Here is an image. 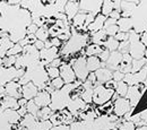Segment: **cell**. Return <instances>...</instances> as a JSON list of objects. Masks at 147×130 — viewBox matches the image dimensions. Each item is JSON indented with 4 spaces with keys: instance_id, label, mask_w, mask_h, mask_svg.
I'll list each match as a JSON object with an SVG mask.
<instances>
[{
    "instance_id": "277c9868",
    "label": "cell",
    "mask_w": 147,
    "mask_h": 130,
    "mask_svg": "<svg viewBox=\"0 0 147 130\" xmlns=\"http://www.w3.org/2000/svg\"><path fill=\"white\" fill-rule=\"evenodd\" d=\"M73 69L74 73L76 75V78L79 79L80 82H85L90 75V70L87 68V63H86V59L85 58H78L73 62Z\"/></svg>"
},
{
    "instance_id": "91938a15",
    "label": "cell",
    "mask_w": 147,
    "mask_h": 130,
    "mask_svg": "<svg viewBox=\"0 0 147 130\" xmlns=\"http://www.w3.org/2000/svg\"><path fill=\"white\" fill-rule=\"evenodd\" d=\"M136 130H147V126H143V127H138V129Z\"/></svg>"
},
{
    "instance_id": "b9f144b4",
    "label": "cell",
    "mask_w": 147,
    "mask_h": 130,
    "mask_svg": "<svg viewBox=\"0 0 147 130\" xmlns=\"http://www.w3.org/2000/svg\"><path fill=\"white\" fill-rule=\"evenodd\" d=\"M125 76H126V75L123 74V73H121L120 70H115V71H113L112 79H113L114 82H117V83H120V82H123Z\"/></svg>"
},
{
    "instance_id": "4316f807",
    "label": "cell",
    "mask_w": 147,
    "mask_h": 130,
    "mask_svg": "<svg viewBox=\"0 0 147 130\" xmlns=\"http://www.w3.org/2000/svg\"><path fill=\"white\" fill-rule=\"evenodd\" d=\"M103 51L102 46L101 45H97V44H91L86 48V51H85V55L87 57H97L101 55V52Z\"/></svg>"
},
{
    "instance_id": "d590c367",
    "label": "cell",
    "mask_w": 147,
    "mask_h": 130,
    "mask_svg": "<svg viewBox=\"0 0 147 130\" xmlns=\"http://www.w3.org/2000/svg\"><path fill=\"white\" fill-rule=\"evenodd\" d=\"M65 86V82L62 80L61 77H58V78H55L51 80V87L55 90V91H60L62 90Z\"/></svg>"
},
{
    "instance_id": "7c38bea8",
    "label": "cell",
    "mask_w": 147,
    "mask_h": 130,
    "mask_svg": "<svg viewBox=\"0 0 147 130\" xmlns=\"http://www.w3.org/2000/svg\"><path fill=\"white\" fill-rule=\"evenodd\" d=\"M33 101H34V103L36 104L40 109H42V108L49 106V105L51 104L52 98H51V94L48 93V92L44 90V91H40Z\"/></svg>"
},
{
    "instance_id": "d6986e66",
    "label": "cell",
    "mask_w": 147,
    "mask_h": 130,
    "mask_svg": "<svg viewBox=\"0 0 147 130\" xmlns=\"http://www.w3.org/2000/svg\"><path fill=\"white\" fill-rule=\"evenodd\" d=\"M117 25L119 27V32L130 33L132 31V20L128 17H121L117 22Z\"/></svg>"
},
{
    "instance_id": "f35d334b",
    "label": "cell",
    "mask_w": 147,
    "mask_h": 130,
    "mask_svg": "<svg viewBox=\"0 0 147 130\" xmlns=\"http://www.w3.org/2000/svg\"><path fill=\"white\" fill-rule=\"evenodd\" d=\"M16 60H17V57L15 56H7L6 58L2 59V65L7 68H11V66H14L16 63Z\"/></svg>"
},
{
    "instance_id": "e0dca14e",
    "label": "cell",
    "mask_w": 147,
    "mask_h": 130,
    "mask_svg": "<svg viewBox=\"0 0 147 130\" xmlns=\"http://www.w3.org/2000/svg\"><path fill=\"white\" fill-rule=\"evenodd\" d=\"M57 55H58V48L55 46L50 49H43L40 51V58L48 63H51L55 59H57Z\"/></svg>"
},
{
    "instance_id": "8fae6325",
    "label": "cell",
    "mask_w": 147,
    "mask_h": 130,
    "mask_svg": "<svg viewBox=\"0 0 147 130\" xmlns=\"http://www.w3.org/2000/svg\"><path fill=\"white\" fill-rule=\"evenodd\" d=\"M38 92H40V91H38L37 86L33 82H30V83L25 84V85L22 87V96H23L25 100H27V101L34 100Z\"/></svg>"
},
{
    "instance_id": "30bf717a",
    "label": "cell",
    "mask_w": 147,
    "mask_h": 130,
    "mask_svg": "<svg viewBox=\"0 0 147 130\" xmlns=\"http://www.w3.org/2000/svg\"><path fill=\"white\" fill-rule=\"evenodd\" d=\"M142 86H143L142 84L140 85H136V86H129L126 98L129 100V102L131 104V108L136 106L137 103L139 102L140 97H142Z\"/></svg>"
},
{
    "instance_id": "11a10c76",
    "label": "cell",
    "mask_w": 147,
    "mask_h": 130,
    "mask_svg": "<svg viewBox=\"0 0 147 130\" xmlns=\"http://www.w3.org/2000/svg\"><path fill=\"white\" fill-rule=\"evenodd\" d=\"M17 112H18V114L20 115V117H25V115H26V113H27L26 106H20L18 110H17Z\"/></svg>"
},
{
    "instance_id": "ab89813d",
    "label": "cell",
    "mask_w": 147,
    "mask_h": 130,
    "mask_svg": "<svg viewBox=\"0 0 147 130\" xmlns=\"http://www.w3.org/2000/svg\"><path fill=\"white\" fill-rule=\"evenodd\" d=\"M47 74H48V76L51 79H55V78L60 77V69L59 68H55V67H50L49 66V68H47Z\"/></svg>"
},
{
    "instance_id": "ee69618b",
    "label": "cell",
    "mask_w": 147,
    "mask_h": 130,
    "mask_svg": "<svg viewBox=\"0 0 147 130\" xmlns=\"http://www.w3.org/2000/svg\"><path fill=\"white\" fill-rule=\"evenodd\" d=\"M111 52L109 50H107V49H103V51L101 52V55L98 56V59L101 60V62H103V63H105L107 61H108V59H109V57H110Z\"/></svg>"
},
{
    "instance_id": "9f6ffc18",
    "label": "cell",
    "mask_w": 147,
    "mask_h": 130,
    "mask_svg": "<svg viewBox=\"0 0 147 130\" xmlns=\"http://www.w3.org/2000/svg\"><path fill=\"white\" fill-rule=\"evenodd\" d=\"M140 41H142V43L145 45V48L147 49V32L143 33V35L140 36Z\"/></svg>"
},
{
    "instance_id": "f907efd6",
    "label": "cell",
    "mask_w": 147,
    "mask_h": 130,
    "mask_svg": "<svg viewBox=\"0 0 147 130\" xmlns=\"http://www.w3.org/2000/svg\"><path fill=\"white\" fill-rule=\"evenodd\" d=\"M50 65V67H55V68H60L61 67V65H62V62H61V59L60 58H57L55 59L51 63H49Z\"/></svg>"
},
{
    "instance_id": "ba28073f",
    "label": "cell",
    "mask_w": 147,
    "mask_h": 130,
    "mask_svg": "<svg viewBox=\"0 0 147 130\" xmlns=\"http://www.w3.org/2000/svg\"><path fill=\"white\" fill-rule=\"evenodd\" d=\"M103 1H79V9L85 14H97Z\"/></svg>"
},
{
    "instance_id": "9a60e30c",
    "label": "cell",
    "mask_w": 147,
    "mask_h": 130,
    "mask_svg": "<svg viewBox=\"0 0 147 130\" xmlns=\"http://www.w3.org/2000/svg\"><path fill=\"white\" fill-rule=\"evenodd\" d=\"M108 17H105V16H103L102 14H98L95 19H94V22H93L92 24L87 27V30L91 32V33H96V32H98V31H102L103 28H104V24H105V20H107Z\"/></svg>"
},
{
    "instance_id": "94428289",
    "label": "cell",
    "mask_w": 147,
    "mask_h": 130,
    "mask_svg": "<svg viewBox=\"0 0 147 130\" xmlns=\"http://www.w3.org/2000/svg\"><path fill=\"white\" fill-rule=\"evenodd\" d=\"M1 67H2V59L0 58V68H1Z\"/></svg>"
},
{
    "instance_id": "3957f363",
    "label": "cell",
    "mask_w": 147,
    "mask_h": 130,
    "mask_svg": "<svg viewBox=\"0 0 147 130\" xmlns=\"http://www.w3.org/2000/svg\"><path fill=\"white\" fill-rule=\"evenodd\" d=\"M113 94H114L113 90H108L103 85H97L94 87L93 102L97 105H103L104 103H108L110 100H112Z\"/></svg>"
},
{
    "instance_id": "6f0895ef",
    "label": "cell",
    "mask_w": 147,
    "mask_h": 130,
    "mask_svg": "<svg viewBox=\"0 0 147 130\" xmlns=\"http://www.w3.org/2000/svg\"><path fill=\"white\" fill-rule=\"evenodd\" d=\"M27 100H25L24 97H22V98H19L18 100V104H19V106H26V104H27Z\"/></svg>"
},
{
    "instance_id": "6da1fadb",
    "label": "cell",
    "mask_w": 147,
    "mask_h": 130,
    "mask_svg": "<svg viewBox=\"0 0 147 130\" xmlns=\"http://www.w3.org/2000/svg\"><path fill=\"white\" fill-rule=\"evenodd\" d=\"M129 55L131 56L132 59L138 60V59H143L145 56V51L146 48L145 45L142 43L140 41V36L138 33H136L135 31H131L129 33Z\"/></svg>"
},
{
    "instance_id": "1f68e13d",
    "label": "cell",
    "mask_w": 147,
    "mask_h": 130,
    "mask_svg": "<svg viewBox=\"0 0 147 130\" xmlns=\"http://www.w3.org/2000/svg\"><path fill=\"white\" fill-rule=\"evenodd\" d=\"M26 110H27V113L28 114H31V115H33V117H37V113L40 111V108L37 106L36 104L34 103V101L32 100V101H28L27 102V104H26Z\"/></svg>"
},
{
    "instance_id": "f1b7e54d",
    "label": "cell",
    "mask_w": 147,
    "mask_h": 130,
    "mask_svg": "<svg viewBox=\"0 0 147 130\" xmlns=\"http://www.w3.org/2000/svg\"><path fill=\"white\" fill-rule=\"evenodd\" d=\"M113 10H114V3H113V1H103L102 8H101V14L103 16L109 17Z\"/></svg>"
},
{
    "instance_id": "60d3db41",
    "label": "cell",
    "mask_w": 147,
    "mask_h": 130,
    "mask_svg": "<svg viewBox=\"0 0 147 130\" xmlns=\"http://www.w3.org/2000/svg\"><path fill=\"white\" fill-rule=\"evenodd\" d=\"M129 46H130V43L129 41H125V42H120V45H119V49L118 51L122 55H126L129 53Z\"/></svg>"
},
{
    "instance_id": "8992f818",
    "label": "cell",
    "mask_w": 147,
    "mask_h": 130,
    "mask_svg": "<svg viewBox=\"0 0 147 130\" xmlns=\"http://www.w3.org/2000/svg\"><path fill=\"white\" fill-rule=\"evenodd\" d=\"M131 111V104L128 98L126 97H119L113 103V113L118 118L126 117L129 112Z\"/></svg>"
},
{
    "instance_id": "52a82bcc",
    "label": "cell",
    "mask_w": 147,
    "mask_h": 130,
    "mask_svg": "<svg viewBox=\"0 0 147 130\" xmlns=\"http://www.w3.org/2000/svg\"><path fill=\"white\" fill-rule=\"evenodd\" d=\"M59 69H60V77L62 78V80L65 82L66 85H69V84L75 83V80H76L77 78H76V75L74 73L73 67H71L70 65H68V63H62Z\"/></svg>"
},
{
    "instance_id": "5bb4252c",
    "label": "cell",
    "mask_w": 147,
    "mask_h": 130,
    "mask_svg": "<svg viewBox=\"0 0 147 130\" xmlns=\"http://www.w3.org/2000/svg\"><path fill=\"white\" fill-rule=\"evenodd\" d=\"M112 75L113 73L108 68H100L97 71H95V76H96V82L97 85H103L107 84L109 80L112 79ZM96 85V86H97Z\"/></svg>"
},
{
    "instance_id": "7dc6e473",
    "label": "cell",
    "mask_w": 147,
    "mask_h": 130,
    "mask_svg": "<svg viewBox=\"0 0 147 130\" xmlns=\"http://www.w3.org/2000/svg\"><path fill=\"white\" fill-rule=\"evenodd\" d=\"M117 84H118L117 82H114L113 79H111V80H109L107 84H104V87L108 88V90H113V91H114L115 87H117Z\"/></svg>"
},
{
    "instance_id": "d4e9b609",
    "label": "cell",
    "mask_w": 147,
    "mask_h": 130,
    "mask_svg": "<svg viewBox=\"0 0 147 130\" xmlns=\"http://www.w3.org/2000/svg\"><path fill=\"white\" fill-rule=\"evenodd\" d=\"M85 106H86L85 102H84L82 98H77V97L74 98L73 102L68 104V109L73 112V113L77 112L78 110H83V109H85Z\"/></svg>"
},
{
    "instance_id": "7bdbcfd3",
    "label": "cell",
    "mask_w": 147,
    "mask_h": 130,
    "mask_svg": "<svg viewBox=\"0 0 147 130\" xmlns=\"http://www.w3.org/2000/svg\"><path fill=\"white\" fill-rule=\"evenodd\" d=\"M139 118H140V122L138 123V127H143V126H147V109L138 113Z\"/></svg>"
},
{
    "instance_id": "db71d44e",
    "label": "cell",
    "mask_w": 147,
    "mask_h": 130,
    "mask_svg": "<svg viewBox=\"0 0 147 130\" xmlns=\"http://www.w3.org/2000/svg\"><path fill=\"white\" fill-rule=\"evenodd\" d=\"M51 44H52V46H55V48H58V46L61 44V41H60L58 37H53V38L51 40Z\"/></svg>"
},
{
    "instance_id": "484cf974",
    "label": "cell",
    "mask_w": 147,
    "mask_h": 130,
    "mask_svg": "<svg viewBox=\"0 0 147 130\" xmlns=\"http://www.w3.org/2000/svg\"><path fill=\"white\" fill-rule=\"evenodd\" d=\"M3 115H5V118H6L10 123H17L19 121V119L22 118L16 110H10V109L5 110Z\"/></svg>"
},
{
    "instance_id": "4dcf8cb0",
    "label": "cell",
    "mask_w": 147,
    "mask_h": 130,
    "mask_svg": "<svg viewBox=\"0 0 147 130\" xmlns=\"http://www.w3.org/2000/svg\"><path fill=\"white\" fill-rule=\"evenodd\" d=\"M128 88H129V86L125 82H120V83L117 84L115 93L118 94L120 97H126V96H127V93H128Z\"/></svg>"
},
{
    "instance_id": "44dd1931",
    "label": "cell",
    "mask_w": 147,
    "mask_h": 130,
    "mask_svg": "<svg viewBox=\"0 0 147 130\" xmlns=\"http://www.w3.org/2000/svg\"><path fill=\"white\" fill-rule=\"evenodd\" d=\"M53 115V110L50 108V106H45V108H42L40 109V111L37 113L36 120L38 121H48L50 120V118Z\"/></svg>"
},
{
    "instance_id": "c3c4849f",
    "label": "cell",
    "mask_w": 147,
    "mask_h": 130,
    "mask_svg": "<svg viewBox=\"0 0 147 130\" xmlns=\"http://www.w3.org/2000/svg\"><path fill=\"white\" fill-rule=\"evenodd\" d=\"M37 30H38V27H37L36 24H30V26L27 27V33L28 34H36Z\"/></svg>"
},
{
    "instance_id": "d6a6232c",
    "label": "cell",
    "mask_w": 147,
    "mask_h": 130,
    "mask_svg": "<svg viewBox=\"0 0 147 130\" xmlns=\"http://www.w3.org/2000/svg\"><path fill=\"white\" fill-rule=\"evenodd\" d=\"M93 95H94V88H86L84 92L80 94L82 100L85 103H92L93 102Z\"/></svg>"
},
{
    "instance_id": "680465c9",
    "label": "cell",
    "mask_w": 147,
    "mask_h": 130,
    "mask_svg": "<svg viewBox=\"0 0 147 130\" xmlns=\"http://www.w3.org/2000/svg\"><path fill=\"white\" fill-rule=\"evenodd\" d=\"M6 96V88L3 86H0V97H5Z\"/></svg>"
},
{
    "instance_id": "ffe728a7",
    "label": "cell",
    "mask_w": 147,
    "mask_h": 130,
    "mask_svg": "<svg viewBox=\"0 0 147 130\" xmlns=\"http://www.w3.org/2000/svg\"><path fill=\"white\" fill-rule=\"evenodd\" d=\"M86 63L90 73H95L100 68H102V62L98 59V57H88L86 58Z\"/></svg>"
},
{
    "instance_id": "603a6c76",
    "label": "cell",
    "mask_w": 147,
    "mask_h": 130,
    "mask_svg": "<svg viewBox=\"0 0 147 130\" xmlns=\"http://www.w3.org/2000/svg\"><path fill=\"white\" fill-rule=\"evenodd\" d=\"M108 38V35L105 33L104 30L102 31H98L96 33H93L92 34V41H93V44H97V45H101L105 42V40Z\"/></svg>"
},
{
    "instance_id": "7a4b0ae2",
    "label": "cell",
    "mask_w": 147,
    "mask_h": 130,
    "mask_svg": "<svg viewBox=\"0 0 147 130\" xmlns=\"http://www.w3.org/2000/svg\"><path fill=\"white\" fill-rule=\"evenodd\" d=\"M87 41V35L86 34H79V33H75L71 35V37L68 40V42L66 43L63 50L61 51V55L63 56H68L75 53L77 51H79L86 43Z\"/></svg>"
},
{
    "instance_id": "83f0119b",
    "label": "cell",
    "mask_w": 147,
    "mask_h": 130,
    "mask_svg": "<svg viewBox=\"0 0 147 130\" xmlns=\"http://www.w3.org/2000/svg\"><path fill=\"white\" fill-rule=\"evenodd\" d=\"M86 16L87 14L79 11L73 19V25L75 27H84L85 26V22H86Z\"/></svg>"
},
{
    "instance_id": "7402d4cb",
    "label": "cell",
    "mask_w": 147,
    "mask_h": 130,
    "mask_svg": "<svg viewBox=\"0 0 147 130\" xmlns=\"http://www.w3.org/2000/svg\"><path fill=\"white\" fill-rule=\"evenodd\" d=\"M103 45H104L105 49L109 50L110 52H114V51H118L119 45H120V42L117 41L113 36H108V38L105 40V42L103 43Z\"/></svg>"
},
{
    "instance_id": "bcb514c9",
    "label": "cell",
    "mask_w": 147,
    "mask_h": 130,
    "mask_svg": "<svg viewBox=\"0 0 147 130\" xmlns=\"http://www.w3.org/2000/svg\"><path fill=\"white\" fill-rule=\"evenodd\" d=\"M95 17H96L95 14H87V16H86V22H85V27H86V28L94 22Z\"/></svg>"
},
{
    "instance_id": "f6af8a7d",
    "label": "cell",
    "mask_w": 147,
    "mask_h": 130,
    "mask_svg": "<svg viewBox=\"0 0 147 130\" xmlns=\"http://www.w3.org/2000/svg\"><path fill=\"white\" fill-rule=\"evenodd\" d=\"M114 38L119 42H125V41H129V33H123V32H119Z\"/></svg>"
},
{
    "instance_id": "816d5d0a",
    "label": "cell",
    "mask_w": 147,
    "mask_h": 130,
    "mask_svg": "<svg viewBox=\"0 0 147 130\" xmlns=\"http://www.w3.org/2000/svg\"><path fill=\"white\" fill-rule=\"evenodd\" d=\"M69 126L68 125H59V126H53L50 130H69Z\"/></svg>"
},
{
    "instance_id": "5b68a950",
    "label": "cell",
    "mask_w": 147,
    "mask_h": 130,
    "mask_svg": "<svg viewBox=\"0 0 147 130\" xmlns=\"http://www.w3.org/2000/svg\"><path fill=\"white\" fill-rule=\"evenodd\" d=\"M24 76L23 69H16V68H0V86L1 84L3 85L5 83H10L13 82L14 78H20Z\"/></svg>"
},
{
    "instance_id": "6125c7cd",
    "label": "cell",
    "mask_w": 147,
    "mask_h": 130,
    "mask_svg": "<svg viewBox=\"0 0 147 130\" xmlns=\"http://www.w3.org/2000/svg\"><path fill=\"white\" fill-rule=\"evenodd\" d=\"M145 57H146V59H147V49H146V51H145Z\"/></svg>"
},
{
    "instance_id": "836d02e7",
    "label": "cell",
    "mask_w": 147,
    "mask_h": 130,
    "mask_svg": "<svg viewBox=\"0 0 147 130\" xmlns=\"http://www.w3.org/2000/svg\"><path fill=\"white\" fill-rule=\"evenodd\" d=\"M49 35H50L49 31H48L47 28H44V27H40V28L37 30L36 34H35V36H36L37 40H38V41H42V42H47Z\"/></svg>"
},
{
    "instance_id": "4fadbf2b",
    "label": "cell",
    "mask_w": 147,
    "mask_h": 130,
    "mask_svg": "<svg viewBox=\"0 0 147 130\" xmlns=\"http://www.w3.org/2000/svg\"><path fill=\"white\" fill-rule=\"evenodd\" d=\"M6 95L8 96H11L16 100H19L22 98V87L19 86V83H16V82H10L8 83L6 86Z\"/></svg>"
},
{
    "instance_id": "2e32d148",
    "label": "cell",
    "mask_w": 147,
    "mask_h": 130,
    "mask_svg": "<svg viewBox=\"0 0 147 130\" xmlns=\"http://www.w3.org/2000/svg\"><path fill=\"white\" fill-rule=\"evenodd\" d=\"M65 13L68 19H74V17L79 13V2L78 1H67L65 5Z\"/></svg>"
},
{
    "instance_id": "cb8c5ba5",
    "label": "cell",
    "mask_w": 147,
    "mask_h": 130,
    "mask_svg": "<svg viewBox=\"0 0 147 130\" xmlns=\"http://www.w3.org/2000/svg\"><path fill=\"white\" fill-rule=\"evenodd\" d=\"M147 66V59L146 58H143V59H138V60H132V63H131V73L132 74H136L138 71H140L144 67Z\"/></svg>"
},
{
    "instance_id": "74e56055",
    "label": "cell",
    "mask_w": 147,
    "mask_h": 130,
    "mask_svg": "<svg viewBox=\"0 0 147 130\" xmlns=\"http://www.w3.org/2000/svg\"><path fill=\"white\" fill-rule=\"evenodd\" d=\"M103 30L105 31V33H107L108 36L114 37L118 33H119V27H118L117 24H115V25H110V26H105Z\"/></svg>"
},
{
    "instance_id": "9c48e42d",
    "label": "cell",
    "mask_w": 147,
    "mask_h": 130,
    "mask_svg": "<svg viewBox=\"0 0 147 130\" xmlns=\"http://www.w3.org/2000/svg\"><path fill=\"white\" fill-rule=\"evenodd\" d=\"M121 62H122V53H120L119 51L111 52L108 61L105 62V68L110 69L113 73L115 70H119V67H120Z\"/></svg>"
},
{
    "instance_id": "f5cc1de1",
    "label": "cell",
    "mask_w": 147,
    "mask_h": 130,
    "mask_svg": "<svg viewBox=\"0 0 147 130\" xmlns=\"http://www.w3.org/2000/svg\"><path fill=\"white\" fill-rule=\"evenodd\" d=\"M35 48H36V50H43L44 48H45V44H44V42H42V41H38V40H36V42L33 44Z\"/></svg>"
},
{
    "instance_id": "8d00e7d4",
    "label": "cell",
    "mask_w": 147,
    "mask_h": 130,
    "mask_svg": "<svg viewBox=\"0 0 147 130\" xmlns=\"http://www.w3.org/2000/svg\"><path fill=\"white\" fill-rule=\"evenodd\" d=\"M24 50V48L20 45V44H18V43H16V44H14L9 50H8V52H7V56H15L17 57Z\"/></svg>"
},
{
    "instance_id": "ac0fdd59",
    "label": "cell",
    "mask_w": 147,
    "mask_h": 130,
    "mask_svg": "<svg viewBox=\"0 0 147 130\" xmlns=\"http://www.w3.org/2000/svg\"><path fill=\"white\" fill-rule=\"evenodd\" d=\"M1 108H2V110L10 109V110H16L17 111L20 106H19L18 104V100H16V98H14L11 96L6 95L3 97V100H2V102H1Z\"/></svg>"
},
{
    "instance_id": "f546056e",
    "label": "cell",
    "mask_w": 147,
    "mask_h": 130,
    "mask_svg": "<svg viewBox=\"0 0 147 130\" xmlns=\"http://www.w3.org/2000/svg\"><path fill=\"white\" fill-rule=\"evenodd\" d=\"M134 78H135V83H136V85H140L142 83L146 82V79H147V66L146 67H144L140 71H138V73L134 74Z\"/></svg>"
},
{
    "instance_id": "681fc988",
    "label": "cell",
    "mask_w": 147,
    "mask_h": 130,
    "mask_svg": "<svg viewBox=\"0 0 147 130\" xmlns=\"http://www.w3.org/2000/svg\"><path fill=\"white\" fill-rule=\"evenodd\" d=\"M109 17L118 22L119 19L121 18V13H120V11H118V10H113V11L111 13V15L109 16Z\"/></svg>"
},
{
    "instance_id": "e575fe53",
    "label": "cell",
    "mask_w": 147,
    "mask_h": 130,
    "mask_svg": "<svg viewBox=\"0 0 147 130\" xmlns=\"http://www.w3.org/2000/svg\"><path fill=\"white\" fill-rule=\"evenodd\" d=\"M118 130H136V125L130 120H125L118 125Z\"/></svg>"
}]
</instances>
